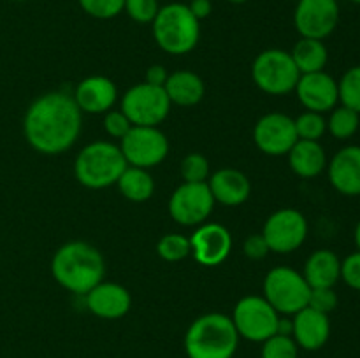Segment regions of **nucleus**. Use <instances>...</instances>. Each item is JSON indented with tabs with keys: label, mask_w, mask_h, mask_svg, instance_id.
I'll list each match as a JSON object with an SVG mask.
<instances>
[{
	"label": "nucleus",
	"mask_w": 360,
	"mask_h": 358,
	"mask_svg": "<svg viewBox=\"0 0 360 358\" xmlns=\"http://www.w3.org/2000/svg\"><path fill=\"white\" fill-rule=\"evenodd\" d=\"M157 253L165 262H181L186 256L192 255V246H190V237L181 234H165L162 235L157 244Z\"/></svg>",
	"instance_id": "28"
},
{
	"label": "nucleus",
	"mask_w": 360,
	"mask_h": 358,
	"mask_svg": "<svg viewBox=\"0 0 360 358\" xmlns=\"http://www.w3.org/2000/svg\"><path fill=\"white\" fill-rule=\"evenodd\" d=\"M186 6H188V9L192 11V14L199 21L206 20V18L211 14V11H213V4H211V0H190Z\"/></svg>",
	"instance_id": "40"
},
{
	"label": "nucleus",
	"mask_w": 360,
	"mask_h": 358,
	"mask_svg": "<svg viewBox=\"0 0 360 358\" xmlns=\"http://www.w3.org/2000/svg\"><path fill=\"white\" fill-rule=\"evenodd\" d=\"M309 288H334L341 279V260L330 249H316L308 256L302 269Z\"/></svg>",
	"instance_id": "22"
},
{
	"label": "nucleus",
	"mask_w": 360,
	"mask_h": 358,
	"mask_svg": "<svg viewBox=\"0 0 360 358\" xmlns=\"http://www.w3.org/2000/svg\"><path fill=\"white\" fill-rule=\"evenodd\" d=\"M120 193L125 197L130 202H146L153 197L155 193V179L150 174L148 168H139V167H127L123 171V174L120 175L118 183Z\"/></svg>",
	"instance_id": "26"
},
{
	"label": "nucleus",
	"mask_w": 360,
	"mask_h": 358,
	"mask_svg": "<svg viewBox=\"0 0 360 358\" xmlns=\"http://www.w3.org/2000/svg\"><path fill=\"white\" fill-rule=\"evenodd\" d=\"M102 125H104L105 133H108L109 137L118 140H122L123 137L129 133V130L132 128V123H130L129 118L123 114L122 109H111V111L105 112Z\"/></svg>",
	"instance_id": "35"
},
{
	"label": "nucleus",
	"mask_w": 360,
	"mask_h": 358,
	"mask_svg": "<svg viewBox=\"0 0 360 358\" xmlns=\"http://www.w3.org/2000/svg\"><path fill=\"white\" fill-rule=\"evenodd\" d=\"M214 204L207 183H181L169 199V214L183 227H199L210 220Z\"/></svg>",
	"instance_id": "12"
},
{
	"label": "nucleus",
	"mask_w": 360,
	"mask_h": 358,
	"mask_svg": "<svg viewBox=\"0 0 360 358\" xmlns=\"http://www.w3.org/2000/svg\"><path fill=\"white\" fill-rule=\"evenodd\" d=\"M153 39L162 51L181 56L193 51L200 39V21L186 4L171 2L160 7L151 23Z\"/></svg>",
	"instance_id": "5"
},
{
	"label": "nucleus",
	"mask_w": 360,
	"mask_h": 358,
	"mask_svg": "<svg viewBox=\"0 0 360 358\" xmlns=\"http://www.w3.org/2000/svg\"><path fill=\"white\" fill-rule=\"evenodd\" d=\"M13 2H27V0H13Z\"/></svg>",
	"instance_id": "44"
},
{
	"label": "nucleus",
	"mask_w": 360,
	"mask_h": 358,
	"mask_svg": "<svg viewBox=\"0 0 360 358\" xmlns=\"http://www.w3.org/2000/svg\"><path fill=\"white\" fill-rule=\"evenodd\" d=\"M83 128V112L72 95L49 91L28 105L23 133L32 150L41 154H62L77 142Z\"/></svg>",
	"instance_id": "1"
},
{
	"label": "nucleus",
	"mask_w": 360,
	"mask_h": 358,
	"mask_svg": "<svg viewBox=\"0 0 360 358\" xmlns=\"http://www.w3.org/2000/svg\"><path fill=\"white\" fill-rule=\"evenodd\" d=\"M309 284L304 276L292 267H273L264 277L262 297L276 309L278 314L294 316L301 309L308 307Z\"/></svg>",
	"instance_id": "7"
},
{
	"label": "nucleus",
	"mask_w": 360,
	"mask_h": 358,
	"mask_svg": "<svg viewBox=\"0 0 360 358\" xmlns=\"http://www.w3.org/2000/svg\"><path fill=\"white\" fill-rule=\"evenodd\" d=\"M118 146L127 165L148 171L160 165L169 154V139L158 126H132Z\"/></svg>",
	"instance_id": "10"
},
{
	"label": "nucleus",
	"mask_w": 360,
	"mask_h": 358,
	"mask_svg": "<svg viewBox=\"0 0 360 358\" xmlns=\"http://www.w3.org/2000/svg\"><path fill=\"white\" fill-rule=\"evenodd\" d=\"M350 2H354V4H360V0H350Z\"/></svg>",
	"instance_id": "43"
},
{
	"label": "nucleus",
	"mask_w": 360,
	"mask_h": 358,
	"mask_svg": "<svg viewBox=\"0 0 360 358\" xmlns=\"http://www.w3.org/2000/svg\"><path fill=\"white\" fill-rule=\"evenodd\" d=\"M51 274L56 283L70 293L86 295L91 288L104 281V256L90 242H65L53 255Z\"/></svg>",
	"instance_id": "2"
},
{
	"label": "nucleus",
	"mask_w": 360,
	"mask_h": 358,
	"mask_svg": "<svg viewBox=\"0 0 360 358\" xmlns=\"http://www.w3.org/2000/svg\"><path fill=\"white\" fill-rule=\"evenodd\" d=\"M360 126V114L345 107V105H336L330 111L329 119H327V132L338 140H348L357 133Z\"/></svg>",
	"instance_id": "27"
},
{
	"label": "nucleus",
	"mask_w": 360,
	"mask_h": 358,
	"mask_svg": "<svg viewBox=\"0 0 360 358\" xmlns=\"http://www.w3.org/2000/svg\"><path fill=\"white\" fill-rule=\"evenodd\" d=\"M192 255L195 262L202 267H218L229 258L232 251V234L227 227L214 221L195 227L190 237Z\"/></svg>",
	"instance_id": "15"
},
{
	"label": "nucleus",
	"mask_w": 360,
	"mask_h": 358,
	"mask_svg": "<svg viewBox=\"0 0 360 358\" xmlns=\"http://www.w3.org/2000/svg\"><path fill=\"white\" fill-rule=\"evenodd\" d=\"M340 102L345 107L360 114V65L350 67L338 81Z\"/></svg>",
	"instance_id": "29"
},
{
	"label": "nucleus",
	"mask_w": 360,
	"mask_h": 358,
	"mask_svg": "<svg viewBox=\"0 0 360 358\" xmlns=\"http://www.w3.org/2000/svg\"><path fill=\"white\" fill-rule=\"evenodd\" d=\"M229 4H236V6H239V4H246L248 0H227Z\"/></svg>",
	"instance_id": "42"
},
{
	"label": "nucleus",
	"mask_w": 360,
	"mask_h": 358,
	"mask_svg": "<svg viewBox=\"0 0 360 358\" xmlns=\"http://www.w3.org/2000/svg\"><path fill=\"white\" fill-rule=\"evenodd\" d=\"M243 253L250 260H262L269 255V246L262 234H252L243 242Z\"/></svg>",
	"instance_id": "38"
},
{
	"label": "nucleus",
	"mask_w": 360,
	"mask_h": 358,
	"mask_svg": "<svg viewBox=\"0 0 360 358\" xmlns=\"http://www.w3.org/2000/svg\"><path fill=\"white\" fill-rule=\"evenodd\" d=\"M169 72L165 70V67L162 65H151L146 69V74H144V81L150 84H155V86H164L165 81H167Z\"/></svg>",
	"instance_id": "39"
},
{
	"label": "nucleus",
	"mask_w": 360,
	"mask_h": 358,
	"mask_svg": "<svg viewBox=\"0 0 360 358\" xmlns=\"http://www.w3.org/2000/svg\"><path fill=\"white\" fill-rule=\"evenodd\" d=\"M129 167L118 144L95 140L86 144L74 160V178L90 190H104L116 185Z\"/></svg>",
	"instance_id": "4"
},
{
	"label": "nucleus",
	"mask_w": 360,
	"mask_h": 358,
	"mask_svg": "<svg viewBox=\"0 0 360 358\" xmlns=\"http://www.w3.org/2000/svg\"><path fill=\"white\" fill-rule=\"evenodd\" d=\"M295 132L302 140H320L327 132V119L323 114L313 111H304L294 119Z\"/></svg>",
	"instance_id": "30"
},
{
	"label": "nucleus",
	"mask_w": 360,
	"mask_h": 358,
	"mask_svg": "<svg viewBox=\"0 0 360 358\" xmlns=\"http://www.w3.org/2000/svg\"><path fill=\"white\" fill-rule=\"evenodd\" d=\"M123 11L136 23L151 25L160 11V4L158 0H125Z\"/></svg>",
	"instance_id": "34"
},
{
	"label": "nucleus",
	"mask_w": 360,
	"mask_h": 358,
	"mask_svg": "<svg viewBox=\"0 0 360 358\" xmlns=\"http://www.w3.org/2000/svg\"><path fill=\"white\" fill-rule=\"evenodd\" d=\"M86 309L102 319H120L132 307V295L123 284L101 281L84 295Z\"/></svg>",
	"instance_id": "17"
},
{
	"label": "nucleus",
	"mask_w": 360,
	"mask_h": 358,
	"mask_svg": "<svg viewBox=\"0 0 360 358\" xmlns=\"http://www.w3.org/2000/svg\"><path fill=\"white\" fill-rule=\"evenodd\" d=\"M354 237H355V244H357V249L360 251V221L357 223V227H355Z\"/></svg>",
	"instance_id": "41"
},
{
	"label": "nucleus",
	"mask_w": 360,
	"mask_h": 358,
	"mask_svg": "<svg viewBox=\"0 0 360 358\" xmlns=\"http://www.w3.org/2000/svg\"><path fill=\"white\" fill-rule=\"evenodd\" d=\"M297 140L294 118L285 112H267L253 128V142L269 157H285Z\"/></svg>",
	"instance_id": "14"
},
{
	"label": "nucleus",
	"mask_w": 360,
	"mask_h": 358,
	"mask_svg": "<svg viewBox=\"0 0 360 358\" xmlns=\"http://www.w3.org/2000/svg\"><path fill=\"white\" fill-rule=\"evenodd\" d=\"M231 318L241 339L262 344L278 333L281 316L262 295H246L236 304Z\"/></svg>",
	"instance_id": "8"
},
{
	"label": "nucleus",
	"mask_w": 360,
	"mask_h": 358,
	"mask_svg": "<svg viewBox=\"0 0 360 358\" xmlns=\"http://www.w3.org/2000/svg\"><path fill=\"white\" fill-rule=\"evenodd\" d=\"M292 339L304 351H319L327 344L330 337L329 314L304 307L292 318Z\"/></svg>",
	"instance_id": "20"
},
{
	"label": "nucleus",
	"mask_w": 360,
	"mask_h": 358,
	"mask_svg": "<svg viewBox=\"0 0 360 358\" xmlns=\"http://www.w3.org/2000/svg\"><path fill=\"white\" fill-rule=\"evenodd\" d=\"M290 55L301 74H311L326 70L327 62H329L327 46L323 44V41H319V39L301 37L295 42Z\"/></svg>",
	"instance_id": "25"
},
{
	"label": "nucleus",
	"mask_w": 360,
	"mask_h": 358,
	"mask_svg": "<svg viewBox=\"0 0 360 358\" xmlns=\"http://www.w3.org/2000/svg\"><path fill=\"white\" fill-rule=\"evenodd\" d=\"M179 174L183 183H207L211 175L210 160L202 153H188L181 160Z\"/></svg>",
	"instance_id": "31"
},
{
	"label": "nucleus",
	"mask_w": 360,
	"mask_h": 358,
	"mask_svg": "<svg viewBox=\"0 0 360 358\" xmlns=\"http://www.w3.org/2000/svg\"><path fill=\"white\" fill-rule=\"evenodd\" d=\"M295 95L306 111L326 114L340 104L338 81L326 70L311 74H301L295 84Z\"/></svg>",
	"instance_id": "16"
},
{
	"label": "nucleus",
	"mask_w": 360,
	"mask_h": 358,
	"mask_svg": "<svg viewBox=\"0 0 360 358\" xmlns=\"http://www.w3.org/2000/svg\"><path fill=\"white\" fill-rule=\"evenodd\" d=\"M308 220L294 207H281L266 220L262 235L271 253L288 255L304 244L308 237Z\"/></svg>",
	"instance_id": "11"
},
{
	"label": "nucleus",
	"mask_w": 360,
	"mask_h": 358,
	"mask_svg": "<svg viewBox=\"0 0 360 358\" xmlns=\"http://www.w3.org/2000/svg\"><path fill=\"white\" fill-rule=\"evenodd\" d=\"M327 175L338 193L360 197V146H345L327 161Z\"/></svg>",
	"instance_id": "19"
},
{
	"label": "nucleus",
	"mask_w": 360,
	"mask_h": 358,
	"mask_svg": "<svg viewBox=\"0 0 360 358\" xmlns=\"http://www.w3.org/2000/svg\"><path fill=\"white\" fill-rule=\"evenodd\" d=\"M287 157L292 172L302 179L316 178L327 168V154L320 140L299 139Z\"/></svg>",
	"instance_id": "23"
},
{
	"label": "nucleus",
	"mask_w": 360,
	"mask_h": 358,
	"mask_svg": "<svg viewBox=\"0 0 360 358\" xmlns=\"http://www.w3.org/2000/svg\"><path fill=\"white\" fill-rule=\"evenodd\" d=\"M340 23L338 0H297L294 11V25L304 39L329 37Z\"/></svg>",
	"instance_id": "13"
},
{
	"label": "nucleus",
	"mask_w": 360,
	"mask_h": 358,
	"mask_svg": "<svg viewBox=\"0 0 360 358\" xmlns=\"http://www.w3.org/2000/svg\"><path fill=\"white\" fill-rule=\"evenodd\" d=\"M81 112L105 114L118 100V88L115 81L105 76H90L79 81L72 95Z\"/></svg>",
	"instance_id": "18"
},
{
	"label": "nucleus",
	"mask_w": 360,
	"mask_h": 358,
	"mask_svg": "<svg viewBox=\"0 0 360 358\" xmlns=\"http://www.w3.org/2000/svg\"><path fill=\"white\" fill-rule=\"evenodd\" d=\"M81 9L97 20H112L123 13L125 0H77Z\"/></svg>",
	"instance_id": "33"
},
{
	"label": "nucleus",
	"mask_w": 360,
	"mask_h": 358,
	"mask_svg": "<svg viewBox=\"0 0 360 358\" xmlns=\"http://www.w3.org/2000/svg\"><path fill=\"white\" fill-rule=\"evenodd\" d=\"M239 340L241 337L231 316L206 312L190 323L185 333V353L188 358H234Z\"/></svg>",
	"instance_id": "3"
},
{
	"label": "nucleus",
	"mask_w": 360,
	"mask_h": 358,
	"mask_svg": "<svg viewBox=\"0 0 360 358\" xmlns=\"http://www.w3.org/2000/svg\"><path fill=\"white\" fill-rule=\"evenodd\" d=\"M164 90L171 104L179 107H193L206 95V84L202 77L192 70H176L169 74Z\"/></svg>",
	"instance_id": "24"
},
{
	"label": "nucleus",
	"mask_w": 360,
	"mask_h": 358,
	"mask_svg": "<svg viewBox=\"0 0 360 358\" xmlns=\"http://www.w3.org/2000/svg\"><path fill=\"white\" fill-rule=\"evenodd\" d=\"M171 105L164 86H155L144 81L123 93L120 109L132 126H158L169 116Z\"/></svg>",
	"instance_id": "9"
},
{
	"label": "nucleus",
	"mask_w": 360,
	"mask_h": 358,
	"mask_svg": "<svg viewBox=\"0 0 360 358\" xmlns=\"http://www.w3.org/2000/svg\"><path fill=\"white\" fill-rule=\"evenodd\" d=\"M214 202L227 207H238L250 199L252 183L245 172L232 167L218 168L207 179Z\"/></svg>",
	"instance_id": "21"
},
{
	"label": "nucleus",
	"mask_w": 360,
	"mask_h": 358,
	"mask_svg": "<svg viewBox=\"0 0 360 358\" xmlns=\"http://www.w3.org/2000/svg\"><path fill=\"white\" fill-rule=\"evenodd\" d=\"M260 358H299V346L292 336L274 333L262 343Z\"/></svg>",
	"instance_id": "32"
},
{
	"label": "nucleus",
	"mask_w": 360,
	"mask_h": 358,
	"mask_svg": "<svg viewBox=\"0 0 360 358\" xmlns=\"http://www.w3.org/2000/svg\"><path fill=\"white\" fill-rule=\"evenodd\" d=\"M252 77L264 93L283 97L295 90L301 72L292 60L290 51L271 48L264 49L253 60Z\"/></svg>",
	"instance_id": "6"
},
{
	"label": "nucleus",
	"mask_w": 360,
	"mask_h": 358,
	"mask_svg": "<svg viewBox=\"0 0 360 358\" xmlns=\"http://www.w3.org/2000/svg\"><path fill=\"white\" fill-rule=\"evenodd\" d=\"M308 307L330 314L338 307V293L334 288H311L308 298Z\"/></svg>",
	"instance_id": "36"
},
{
	"label": "nucleus",
	"mask_w": 360,
	"mask_h": 358,
	"mask_svg": "<svg viewBox=\"0 0 360 358\" xmlns=\"http://www.w3.org/2000/svg\"><path fill=\"white\" fill-rule=\"evenodd\" d=\"M341 279L352 290L360 291V251L348 255L347 258L341 260Z\"/></svg>",
	"instance_id": "37"
}]
</instances>
